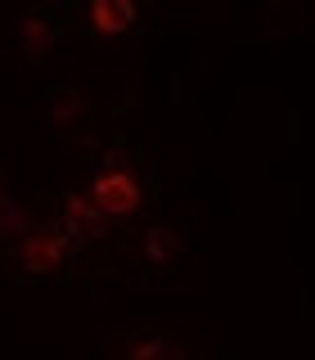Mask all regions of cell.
<instances>
[{
    "instance_id": "obj_9",
    "label": "cell",
    "mask_w": 315,
    "mask_h": 360,
    "mask_svg": "<svg viewBox=\"0 0 315 360\" xmlns=\"http://www.w3.org/2000/svg\"><path fill=\"white\" fill-rule=\"evenodd\" d=\"M41 212H45V198L41 194H22L14 180L5 176V167H0V252H5Z\"/></svg>"
},
{
    "instance_id": "obj_6",
    "label": "cell",
    "mask_w": 315,
    "mask_h": 360,
    "mask_svg": "<svg viewBox=\"0 0 315 360\" xmlns=\"http://www.w3.org/2000/svg\"><path fill=\"white\" fill-rule=\"evenodd\" d=\"M127 252H131L140 275H172V270H180V262L189 252L185 221L180 217H149V221L131 225Z\"/></svg>"
},
{
    "instance_id": "obj_8",
    "label": "cell",
    "mask_w": 315,
    "mask_h": 360,
    "mask_svg": "<svg viewBox=\"0 0 315 360\" xmlns=\"http://www.w3.org/2000/svg\"><path fill=\"white\" fill-rule=\"evenodd\" d=\"M63 37H68V9L32 5V9H22V14H14L5 50L14 54V59H22V63H45L54 50H59Z\"/></svg>"
},
{
    "instance_id": "obj_3",
    "label": "cell",
    "mask_w": 315,
    "mask_h": 360,
    "mask_svg": "<svg viewBox=\"0 0 315 360\" xmlns=\"http://www.w3.org/2000/svg\"><path fill=\"white\" fill-rule=\"evenodd\" d=\"M99 360H202L207 347L198 352V338L180 324L167 320H135L122 329H104L95 338Z\"/></svg>"
},
{
    "instance_id": "obj_7",
    "label": "cell",
    "mask_w": 315,
    "mask_h": 360,
    "mask_svg": "<svg viewBox=\"0 0 315 360\" xmlns=\"http://www.w3.org/2000/svg\"><path fill=\"white\" fill-rule=\"evenodd\" d=\"M82 22V37L99 50H127L149 22V9L140 0H90L72 14Z\"/></svg>"
},
{
    "instance_id": "obj_5",
    "label": "cell",
    "mask_w": 315,
    "mask_h": 360,
    "mask_svg": "<svg viewBox=\"0 0 315 360\" xmlns=\"http://www.w3.org/2000/svg\"><path fill=\"white\" fill-rule=\"evenodd\" d=\"M99 108L104 99L86 86H68V82H54L45 86L41 95V122L50 135H59L68 144H86L90 135L99 131Z\"/></svg>"
},
{
    "instance_id": "obj_2",
    "label": "cell",
    "mask_w": 315,
    "mask_h": 360,
    "mask_svg": "<svg viewBox=\"0 0 315 360\" xmlns=\"http://www.w3.org/2000/svg\"><path fill=\"white\" fill-rule=\"evenodd\" d=\"M77 262H82V243L63 230L45 202L41 217L0 252V275L27 288H45V284H68L77 275Z\"/></svg>"
},
{
    "instance_id": "obj_4",
    "label": "cell",
    "mask_w": 315,
    "mask_h": 360,
    "mask_svg": "<svg viewBox=\"0 0 315 360\" xmlns=\"http://www.w3.org/2000/svg\"><path fill=\"white\" fill-rule=\"evenodd\" d=\"M50 202V212L59 217V225L68 234H72L82 248H117V252H127V239H131V230L122 221H112L104 207H99L95 198H90V189L82 185V176L68 167V176L59 180V189H54V198H45Z\"/></svg>"
},
{
    "instance_id": "obj_1",
    "label": "cell",
    "mask_w": 315,
    "mask_h": 360,
    "mask_svg": "<svg viewBox=\"0 0 315 360\" xmlns=\"http://www.w3.org/2000/svg\"><path fill=\"white\" fill-rule=\"evenodd\" d=\"M77 149H82V162H77L72 172L82 176L90 198H95L112 221H122L131 230V225L153 217V207H158V172L144 162L140 149H131L117 131H104V127L90 135L86 144H77Z\"/></svg>"
}]
</instances>
